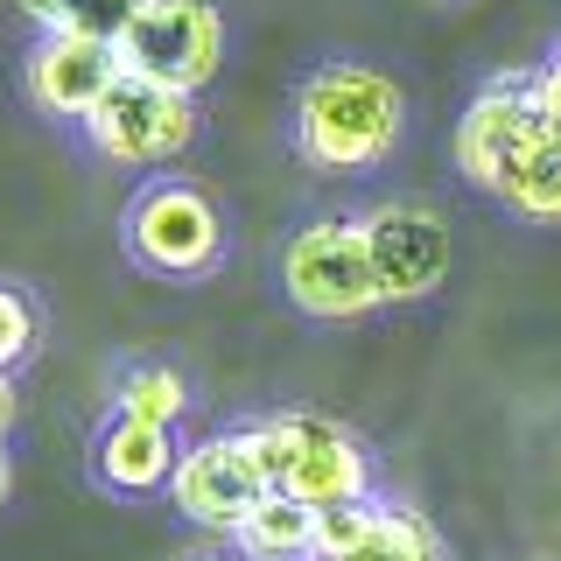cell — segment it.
I'll return each mask as SVG.
<instances>
[{
  "mask_svg": "<svg viewBox=\"0 0 561 561\" xmlns=\"http://www.w3.org/2000/svg\"><path fill=\"white\" fill-rule=\"evenodd\" d=\"M127 253L162 280H197L225 253V218L197 183H148L127 204Z\"/></svg>",
  "mask_w": 561,
  "mask_h": 561,
  "instance_id": "8992f818",
  "label": "cell"
},
{
  "mask_svg": "<svg viewBox=\"0 0 561 561\" xmlns=\"http://www.w3.org/2000/svg\"><path fill=\"white\" fill-rule=\"evenodd\" d=\"M280 288L302 316H323V323H351V316H373L386 302L373 253H365V225L344 210L295 225V239L280 245Z\"/></svg>",
  "mask_w": 561,
  "mask_h": 561,
  "instance_id": "3957f363",
  "label": "cell"
},
{
  "mask_svg": "<svg viewBox=\"0 0 561 561\" xmlns=\"http://www.w3.org/2000/svg\"><path fill=\"white\" fill-rule=\"evenodd\" d=\"M119 408L113 414H134V421H162V428H175V421L190 414V386L183 373H169V365H134L127 379H119Z\"/></svg>",
  "mask_w": 561,
  "mask_h": 561,
  "instance_id": "2e32d148",
  "label": "cell"
},
{
  "mask_svg": "<svg viewBox=\"0 0 561 561\" xmlns=\"http://www.w3.org/2000/svg\"><path fill=\"white\" fill-rule=\"evenodd\" d=\"M8 491H14V463H8V443H0V505H8Z\"/></svg>",
  "mask_w": 561,
  "mask_h": 561,
  "instance_id": "44dd1931",
  "label": "cell"
},
{
  "mask_svg": "<svg viewBox=\"0 0 561 561\" xmlns=\"http://www.w3.org/2000/svg\"><path fill=\"white\" fill-rule=\"evenodd\" d=\"M526 99H534V113H540V127H548V140L561 148V49L534 70V78H526Z\"/></svg>",
  "mask_w": 561,
  "mask_h": 561,
  "instance_id": "d6986e66",
  "label": "cell"
},
{
  "mask_svg": "<svg viewBox=\"0 0 561 561\" xmlns=\"http://www.w3.org/2000/svg\"><path fill=\"white\" fill-rule=\"evenodd\" d=\"M540 140H548V127H540L526 84L499 78L491 92L470 99L463 127H456V169H463V183H478L484 197H499V190L513 183V169L540 148Z\"/></svg>",
  "mask_w": 561,
  "mask_h": 561,
  "instance_id": "ba28073f",
  "label": "cell"
},
{
  "mask_svg": "<svg viewBox=\"0 0 561 561\" xmlns=\"http://www.w3.org/2000/svg\"><path fill=\"white\" fill-rule=\"evenodd\" d=\"M499 204L513 210V218H526V225H561V148L554 140H540V148L513 169V183L499 190Z\"/></svg>",
  "mask_w": 561,
  "mask_h": 561,
  "instance_id": "4fadbf2b",
  "label": "cell"
},
{
  "mask_svg": "<svg viewBox=\"0 0 561 561\" xmlns=\"http://www.w3.org/2000/svg\"><path fill=\"white\" fill-rule=\"evenodd\" d=\"M22 84H28L35 113L84 127V119H92V105L119 84V49L99 43V35H43V43L28 49Z\"/></svg>",
  "mask_w": 561,
  "mask_h": 561,
  "instance_id": "30bf717a",
  "label": "cell"
},
{
  "mask_svg": "<svg viewBox=\"0 0 561 561\" xmlns=\"http://www.w3.org/2000/svg\"><path fill=\"white\" fill-rule=\"evenodd\" d=\"M365 253H373L379 295L386 302H421L449 274V225L428 204H379L365 210Z\"/></svg>",
  "mask_w": 561,
  "mask_h": 561,
  "instance_id": "9c48e42d",
  "label": "cell"
},
{
  "mask_svg": "<svg viewBox=\"0 0 561 561\" xmlns=\"http://www.w3.org/2000/svg\"><path fill=\"white\" fill-rule=\"evenodd\" d=\"M232 540H239V561H309V505L267 491V499L232 526Z\"/></svg>",
  "mask_w": 561,
  "mask_h": 561,
  "instance_id": "7c38bea8",
  "label": "cell"
},
{
  "mask_svg": "<svg viewBox=\"0 0 561 561\" xmlns=\"http://www.w3.org/2000/svg\"><path fill=\"white\" fill-rule=\"evenodd\" d=\"M78 134L92 140V154L113 162V169H154V162H169V154H183L190 140H197V99L119 70V84L92 105V119H84Z\"/></svg>",
  "mask_w": 561,
  "mask_h": 561,
  "instance_id": "5b68a950",
  "label": "cell"
},
{
  "mask_svg": "<svg viewBox=\"0 0 561 561\" xmlns=\"http://www.w3.org/2000/svg\"><path fill=\"white\" fill-rule=\"evenodd\" d=\"M344 561H443V540H435V526L421 513H408V505H379V526Z\"/></svg>",
  "mask_w": 561,
  "mask_h": 561,
  "instance_id": "5bb4252c",
  "label": "cell"
},
{
  "mask_svg": "<svg viewBox=\"0 0 561 561\" xmlns=\"http://www.w3.org/2000/svg\"><path fill=\"white\" fill-rule=\"evenodd\" d=\"M379 526V499H344L309 513V561H344L365 534Z\"/></svg>",
  "mask_w": 561,
  "mask_h": 561,
  "instance_id": "e0dca14e",
  "label": "cell"
},
{
  "mask_svg": "<svg viewBox=\"0 0 561 561\" xmlns=\"http://www.w3.org/2000/svg\"><path fill=\"white\" fill-rule=\"evenodd\" d=\"M119 70L148 84H169V92L197 99L210 78H218L225 57V22L210 0H140L119 28Z\"/></svg>",
  "mask_w": 561,
  "mask_h": 561,
  "instance_id": "277c9868",
  "label": "cell"
},
{
  "mask_svg": "<svg viewBox=\"0 0 561 561\" xmlns=\"http://www.w3.org/2000/svg\"><path fill=\"white\" fill-rule=\"evenodd\" d=\"M169 499L183 519L210 526V534H232V526L267 499V470H260L253 443L239 435H204L175 456V478H169Z\"/></svg>",
  "mask_w": 561,
  "mask_h": 561,
  "instance_id": "52a82bcc",
  "label": "cell"
},
{
  "mask_svg": "<svg viewBox=\"0 0 561 561\" xmlns=\"http://www.w3.org/2000/svg\"><path fill=\"white\" fill-rule=\"evenodd\" d=\"M408 99L373 64H316L295 92V148L323 175H365L400 148Z\"/></svg>",
  "mask_w": 561,
  "mask_h": 561,
  "instance_id": "6da1fadb",
  "label": "cell"
},
{
  "mask_svg": "<svg viewBox=\"0 0 561 561\" xmlns=\"http://www.w3.org/2000/svg\"><path fill=\"white\" fill-rule=\"evenodd\" d=\"M8 428H14V379L0 373V443H8Z\"/></svg>",
  "mask_w": 561,
  "mask_h": 561,
  "instance_id": "ffe728a7",
  "label": "cell"
},
{
  "mask_svg": "<svg viewBox=\"0 0 561 561\" xmlns=\"http://www.w3.org/2000/svg\"><path fill=\"white\" fill-rule=\"evenodd\" d=\"M35 337H43V316H35V302H28L22 288H8V280H0V373H8V379H14V365H28Z\"/></svg>",
  "mask_w": 561,
  "mask_h": 561,
  "instance_id": "ac0fdd59",
  "label": "cell"
},
{
  "mask_svg": "<svg viewBox=\"0 0 561 561\" xmlns=\"http://www.w3.org/2000/svg\"><path fill=\"white\" fill-rule=\"evenodd\" d=\"M260 470H267V491L295 505H344V499H373V463H365L358 435L337 428L323 414H267L245 428Z\"/></svg>",
  "mask_w": 561,
  "mask_h": 561,
  "instance_id": "7a4b0ae2",
  "label": "cell"
},
{
  "mask_svg": "<svg viewBox=\"0 0 561 561\" xmlns=\"http://www.w3.org/2000/svg\"><path fill=\"white\" fill-rule=\"evenodd\" d=\"M204 561H239V554H204Z\"/></svg>",
  "mask_w": 561,
  "mask_h": 561,
  "instance_id": "7402d4cb",
  "label": "cell"
},
{
  "mask_svg": "<svg viewBox=\"0 0 561 561\" xmlns=\"http://www.w3.org/2000/svg\"><path fill=\"white\" fill-rule=\"evenodd\" d=\"M134 8L140 0H22V14H35L43 35H99V43H119Z\"/></svg>",
  "mask_w": 561,
  "mask_h": 561,
  "instance_id": "9a60e30c",
  "label": "cell"
},
{
  "mask_svg": "<svg viewBox=\"0 0 561 561\" xmlns=\"http://www.w3.org/2000/svg\"><path fill=\"white\" fill-rule=\"evenodd\" d=\"M175 456H183V449H175V435L162 428V421L113 414L99 428V443H92V470H99V484L127 491V499H148V491H169Z\"/></svg>",
  "mask_w": 561,
  "mask_h": 561,
  "instance_id": "8fae6325",
  "label": "cell"
}]
</instances>
